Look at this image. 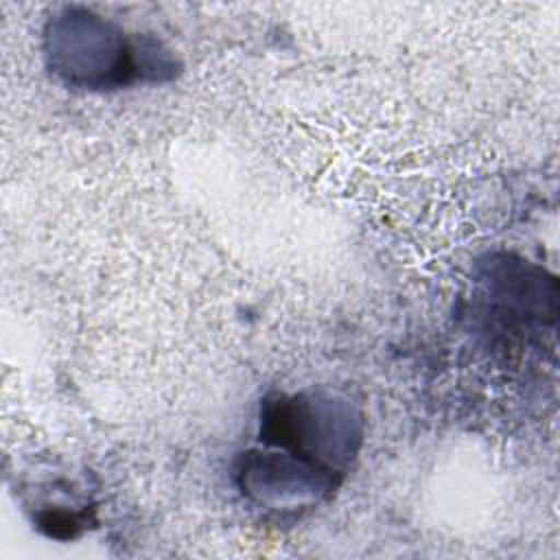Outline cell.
<instances>
[{"label": "cell", "mask_w": 560, "mask_h": 560, "mask_svg": "<svg viewBox=\"0 0 560 560\" xmlns=\"http://www.w3.org/2000/svg\"><path fill=\"white\" fill-rule=\"evenodd\" d=\"M260 440L341 479L343 466L361 440L352 409L324 394H295L267 400L260 416Z\"/></svg>", "instance_id": "obj_1"}, {"label": "cell", "mask_w": 560, "mask_h": 560, "mask_svg": "<svg viewBox=\"0 0 560 560\" xmlns=\"http://www.w3.org/2000/svg\"><path fill=\"white\" fill-rule=\"evenodd\" d=\"M50 37V59L55 72L68 83L88 88H107L127 83L138 66L133 48L112 33L101 20L63 18L55 22Z\"/></svg>", "instance_id": "obj_2"}]
</instances>
